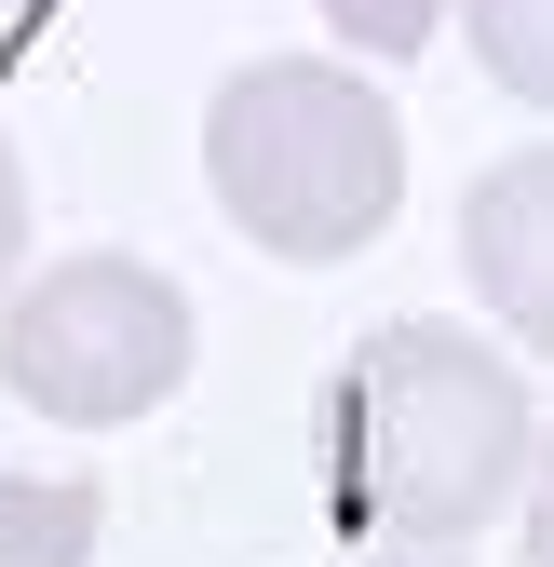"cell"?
Here are the masks:
<instances>
[{"label":"cell","mask_w":554,"mask_h":567,"mask_svg":"<svg viewBox=\"0 0 554 567\" xmlns=\"http://www.w3.org/2000/svg\"><path fill=\"white\" fill-rule=\"evenodd\" d=\"M0 379H14L41 419L68 433H122V419H150L176 379H189V298L150 270V257H54L14 324H0Z\"/></svg>","instance_id":"3957f363"},{"label":"cell","mask_w":554,"mask_h":567,"mask_svg":"<svg viewBox=\"0 0 554 567\" xmlns=\"http://www.w3.org/2000/svg\"><path fill=\"white\" fill-rule=\"evenodd\" d=\"M527 567H554V446L527 460Z\"/></svg>","instance_id":"9c48e42d"},{"label":"cell","mask_w":554,"mask_h":567,"mask_svg":"<svg viewBox=\"0 0 554 567\" xmlns=\"http://www.w3.org/2000/svg\"><path fill=\"white\" fill-rule=\"evenodd\" d=\"M325 28L352 41V54H420L447 28V0H325Z\"/></svg>","instance_id":"52a82bcc"},{"label":"cell","mask_w":554,"mask_h":567,"mask_svg":"<svg viewBox=\"0 0 554 567\" xmlns=\"http://www.w3.org/2000/svg\"><path fill=\"white\" fill-rule=\"evenodd\" d=\"M311 460H325L338 527H366L392 554H473L501 501H527L541 419H527V379L473 324L406 311V324H366L325 365Z\"/></svg>","instance_id":"6da1fadb"},{"label":"cell","mask_w":554,"mask_h":567,"mask_svg":"<svg viewBox=\"0 0 554 567\" xmlns=\"http://www.w3.org/2000/svg\"><path fill=\"white\" fill-rule=\"evenodd\" d=\"M109 486L95 473H0V567H95Z\"/></svg>","instance_id":"5b68a950"},{"label":"cell","mask_w":554,"mask_h":567,"mask_svg":"<svg viewBox=\"0 0 554 567\" xmlns=\"http://www.w3.org/2000/svg\"><path fill=\"white\" fill-rule=\"evenodd\" d=\"M473 54H488V82L554 109V0H473Z\"/></svg>","instance_id":"8992f818"},{"label":"cell","mask_w":554,"mask_h":567,"mask_svg":"<svg viewBox=\"0 0 554 567\" xmlns=\"http://www.w3.org/2000/svg\"><path fill=\"white\" fill-rule=\"evenodd\" d=\"M14 257H28V176H14V135H0V284H14Z\"/></svg>","instance_id":"ba28073f"},{"label":"cell","mask_w":554,"mask_h":567,"mask_svg":"<svg viewBox=\"0 0 554 567\" xmlns=\"http://www.w3.org/2000/svg\"><path fill=\"white\" fill-rule=\"evenodd\" d=\"M0 14H28V0H0Z\"/></svg>","instance_id":"8fae6325"},{"label":"cell","mask_w":554,"mask_h":567,"mask_svg":"<svg viewBox=\"0 0 554 567\" xmlns=\"http://www.w3.org/2000/svg\"><path fill=\"white\" fill-rule=\"evenodd\" d=\"M352 567H460V554H392V540H379V554H352Z\"/></svg>","instance_id":"30bf717a"},{"label":"cell","mask_w":554,"mask_h":567,"mask_svg":"<svg viewBox=\"0 0 554 567\" xmlns=\"http://www.w3.org/2000/svg\"><path fill=\"white\" fill-rule=\"evenodd\" d=\"M460 270L527 351H554V150H501L460 203Z\"/></svg>","instance_id":"277c9868"},{"label":"cell","mask_w":554,"mask_h":567,"mask_svg":"<svg viewBox=\"0 0 554 567\" xmlns=\"http://www.w3.org/2000/svg\"><path fill=\"white\" fill-rule=\"evenodd\" d=\"M203 189L270 257H352L406 203V122L352 68L270 54V68H230L217 109H203Z\"/></svg>","instance_id":"7a4b0ae2"}]
</instances>
